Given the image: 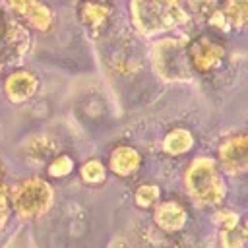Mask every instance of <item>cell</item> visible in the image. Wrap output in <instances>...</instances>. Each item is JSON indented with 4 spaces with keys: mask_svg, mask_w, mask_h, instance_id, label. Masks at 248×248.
I'll list each match as a JSON object with an SVG mask.
<instances>
[{
    "mask_svg": "<svg viewBox=\"0 0 248 248\" xmlns=\"http://www.w3.org/2000/svg\"><path fill=\"white\" fill-rule=\"evenodd\" d=\"M184 184L192 202L203 207H215L227 196L225 178L217 167V161L211 157L194 159L186 169Z\"/></svg>",
    "mask_w": 248,
    "mask_h": 248,
    "instance_id": "cell-1",
    "label": "cell"
},
{
    "mask_svg": "<svg viewBox=\"0 0 248 248\" xmlns=\"http://www.w3.org/2000/svg\"><path fill=\"white\" fill-rule=\"evenodd\" d=\"M134 25L140 33L151 37L165 33L184 21H188V14L182 10L178 2H159V0H136L130 4Z\"/></svg>",
    "mask_w": 248,
    "mask_h": 248,
    "instance_id": "cell-2",
    "label": "cell"
},
{
    "mask_svg": "<svg viewBox=\"0 0 248 248\" xmlns=\"http://www.w3.org/2000/svg\"><path fill=\"white\" fill-rule=\"evenodd\" d=\"M54 202V190L52 186L43 178H25L21 180L10 200V205L17 213V217L25 221H35L43 217Z\"/></svg>",
    "mask_w": 248,
    "mask_h": 248,
    "instance_id": "cell-3",
    "label": "cell"
},
{
    "mask_svg": "<svg viewBox=\"0 0 248 248\" xmlns=\"http://www.w3.org/2000/svg\"><path fill=\"white\" fill-rule=\"evenodd\" d=\"M153 66L165 79L188 78V58L186 45L176 39L161 41L153 50Z\"/></svg>",
    "mask_w": 248,
    "mask_h": 248,
    "instance_id": "cell-4",
    "label": "cell"
},
{
    "mask_svg": "<svg viewBox=\"0 0 248 248\" xmlns=\"http://www.w3.org/2000/svg\"><path fill=\"white\" fill-rule=\"evenodd\" d=\"M225 54H227L225 45L213 35H200L194 41H190L186 48L188 64L200 74H209L215 68H219L221 62L225 60Z\"/></svg>",
    "mask_w": 248,
    "mask_h": 248,
    "instance_id": "cell-5",
    "label": "cell"
},
{
    "mask_svg": "<svg viewBox=\"0 0 248 248\" xmlns=\"http://www.w3.org/2000/svg\"><path fill=\"white\" fill-rule=\"evenodd\" d=\"M217 167L231 176H240L248 169V140L246 134L225 138L217 149Z\"/></svg>",
    "mask_w": 248,
    "mask_h": 248,
    "instance_id": "cell-6",
    "label": "cell"
},
{
    "mask_svg": "<svg viewBox=\"0 0 248 248\" xmlns=\"http://www.w3.org/2000/svg\"><path fill=\"white\" fill-rule=\"evenodd\" d=\"M10 8L17 16V21L27 31L33 29L37 33H46L54 25V12L50 10V6L43 4V2H37V0H16V2H10Z\"/></svg>",
    "mask_w": 248,
    "mask_h": 248,
    "instance_id": "cell-7",
    "label": "cell"
},
{
    "mask_svg": "<svg viewBox=\"0 0 248 248\" xmlns=\"http://www.w3.org/2000/svg\"><path fill=\"white\" fill-rule=\"evenodd\" d=\"M39 91V78L31 70H16L4 81V93L12 103H25Z\"/></svg>",
    "mask_w": 248,
    "mask_h": 248,
    "instance_id": "cell-8",
    "label": "cell"
},
{
    "mask_svg": "<svg viewBox=\"0 0 248 248\" xmlns=\"http://www.w3.org/2000/svg\"><path fill=\"white\" fill-rule=\"evenodd\" d=\"M153 219H155V225L161 231H165V232H176V231H180L186 225L188 211H186V207L180 202L167 200V202H159L155 205Z\"/></svg>",
    "mask_w": 248,
    "mask_h": 248,
    "instance_id": "cell-9",
    "label": "cell"
},
{
    "mask_svg": "<svg viewBox=\"0 0 248 248\" xmlns=\"http://www.w3.org/2000/svg\"><path fill=\"white\" fill-rule=\"evenodd\" d=\"M4 41V46H2V56L10 58V60H17L21 58L29 45H31V37H29V31L17 21V19H10L2 31V37Z\"/></svg>",
    "mask_w": 248,
    "mask_h": 248,
    "instance_id": "cell-10",
    "label": "cell"
},
{
    "mask_svg": "<svg viewBox=\"0 0 248 248\" xmlns=\"http://www.w3.org/2000/svg\"><path fill=\"white\" fill-rule=\"evenodd\" d=\"M110 14H112V6L107 2H81L78 6V16L79 21L87 27V31L93 37H99L107 23L110 21Z\"/></svg>",
    "mask_w": 248,
    "mask_h": 248,
    "instance_id": "cell-11",
    "label": "cell"
},
{
    "mask_svg": "<svg viewBox=\"0 0 248 248\" xmlns=\"http://www.w3.org/2000/svg\"><path fill=\"white\" fill-rule=\"evenodd\" d=\"M141 167V155L132 145H118L112 149L108 159V170L120 178H128Z\"/></svg>",
    "mask_w": 248,
    "mask_h": 248,
    "instance_id": "cell-12",
    "label": "cell"
},
{
    "mask_svg": "<svg viewBox=\"0 0 248 248\" xmlns=\"http://www.w3.org/2000/svg\"><path fill=\"white\" fill-rule=\"evenodd\" d=\"M192 145H194V136L186 128H174L163 140V149L169 155H174V157L188 153L192 149Z\"/></svg>",
    "mask_w": 248,
    "mask_h": 248,
    "instance_id": "cell-13",
    "label": "cell"
},
{
    "mask_svg": "<svg viewBox=\"0 0 248 248\" xmlns=\"http://www.w3.org/2000/svg\"><path fill=\"white\" fill-rule=\"evenodd\" d=\"M225 21H227V27L229 31L231 29H236V31H242L246 21H248V2H240V0H229L225 4L219 6Z\"/></svg>",
    "mask_w": 248,
    "mask_h": 248,
    "instance_id": "cell-14",
    "label": "cell"
},
{
    "mask_svg": "<svg viewBox=\"0 0 248 248\" xmlns=\"http://www.w3.org/2000/svg\"><path fill=\"white\" fill-rule=\"evenodd\" d=\"M79 174H81V180L87 184H93V186L103 184L107 180V167L99 159H89L81 165Z\"/></svg>",
    "mask_w": 248,
    "mask_h": 248,
    "instance_id": "cell-15",
    "label": "cell"
},
{
    "mask_svg": "<svg viewBox=\"0 0 248 248\" xmlns=\"http://www.w3.org/2000/svg\"><path fill=\"white\" fill-rule=\"evenodd\" d=\"M161 200V188L157 184H141L134 192V202L141 209H151L159 203Z\"/></svg>",
    "mask_w": 248,
    "mask_h": 248,
    "instance_id": "cell-16",
    "label": "cell"
},
{
    "mask_svg": "<svg viewBox=\"0 0 248 248\" xmlns=\"http://www.w3.org/2000/svg\"><path fill=\"white\" fill-rule=\"evenodd\" d=\"M246 244V231L242 225H236L234 229L221 231L219 234V248H244Z\"/></svg>",
    "mask_w": 248,
    "mask_h": 248,
    "instance_id": "cell-17",
    "label": "cell"
},
{
    "mask_svg": "<svg viewBox=\"0 0 248 248\" xmlns=\"http://www.w3.org/2000/svg\"><path fill=\"white\" fill-rule=\"evenodd\" d=\"M72 170H74V159H72L70 155H66V153L56 155V157L48 163V167H46V172H48L50 178H64V176H68Z\"/></svg>",
    "mask_w": 248,
    "mask_h": 248,
    "instance_id": "cell-18",
    "label": "cell"
},
{
    "mask_svg": "<svg viewBox=\"0 0 248 248\" xmlns=\"http://www.w3.org/2000/svg\"><path fill=\"white\" fill-rule=\"evenodd\" d=\"M215 223L221 227V231H229V229H234L236 225H240V217L231 209H221L215 213Z\"/></svg>",
    "mask_w": 248,
    "mask_h": 248,
    "instance_id": "cell-19",
    "label": "cell"
},
{
    "mask_svg": "<svg viewBox=\"0 0 248 248\" xmlns=\"http://www.w3.org/2000/svg\"><path fill=\"white\" fill-rule=\"evenodd\" d=\"M10 209H12V205H10V198H8L6 190H4V188H0V229L8 223Z\"/></svg>",
    "mask_w": 248,
    "mask_h": 248,
    "instance_id": "cell-20",
    "label": "cell"
},
{
    "mask_svg": "<svg viewBox=\"0 0 248 248\" xmlns=\"http://www.w3.org/2000/svg\"><path fill=\"white\" fill-rule=\"evenodd\" d=\"M2 176H4V170H2V165H0V186H2Z\"/></svg>",
    "mask_w": 248,
    "mask_h": 248,
    "instance_id": "cell-21",
    "label": "cell"
},
{
    "mask_svg": "<svg viewBox=\"0 0 248 248\" xmlns=\"http://www.w3.org/2000/svg\"><path fill=\"white\" fill-rule=\"evenodd\" d=\"M2 31H4V25H2V17H0V37H2Z\"/></svg>",
    "mask_w": 248,
    "mask_h": 248,
    "instance_id": "cell-22",
    "label": "cell"
},
{
    "mask_svg": "<svg viewBox=\"0 0 248 248\" xmlns=\"http://www.w3.org/2000/svg\"><path fill=\"white\" fill-rule=\"evenodd\" d=\"M2 70H4V66H2V62H0V76H2Z\"/></svg>",
    "mask_w": 248,
    "mask_h": 248,
    "instance_id": "cell-23",
    "label": "cell"
}]
</instances>
